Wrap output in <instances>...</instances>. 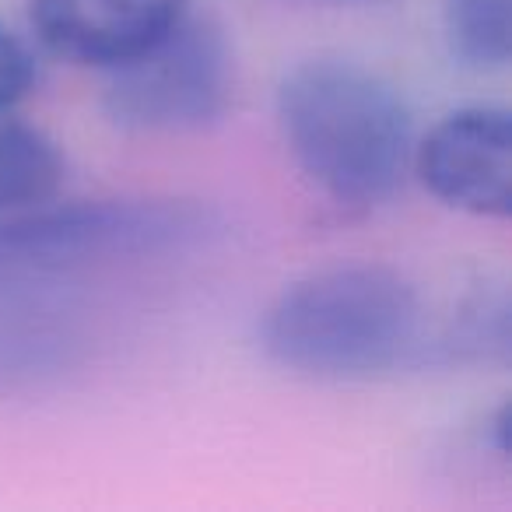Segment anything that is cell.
Wrapping results in <instances>:
<instances>
[{"label": "cell", "instance_id": "cell-6", "mask_svg": "<svg viewBox=\"0 0 512 512\" xmlns=\"http://www.w3.org/2000/svg\"><path fill=\"white\" fill-rule=\"evenodd\" d=\"M36 39L67 64L113 71L162 43L190 0H25Z\"/></svg>", "mask_w": 512, "mask_h": 512}, {"label": "cell", "instance_id": "cell-1", "mask_svg": "<svg viewBox=\"0 0 512 512\" xmlns=\"http://www.w3.org/2000/svg\"><path fill=\"white\" fill-rule=\"evenodd\" d=\"M278 123L299 172L337 207H376L404 183L414 151L407 102L355 60L292 67L278 85Z\"/></svg>", "mask_w": 512, "mask_h": 512}, {"label": "cell", "instance_id": "cell-5", "mask_svg": "<svg viewBox=\"0 0 512 512\" xmlns=\"http://www.w3.org/2000/svg\"><path fill=\"white\" fill-rule=\"evenodd\" d=\"M425 190L474 218L505 221L512 211V120L502 106L446 113L411 151Z\"/></svg>", "mask_w": 512, "mask_h": 512}, {"label": "cell", "instance_id": "cell-2", "mask_svg": "<svg viewBox=\"0 0 512 512\" xmlns=\"http://www.w3.org/2000/svg\"><path fill=\"white\" fill-rule=\"evenodd\" d=\"M425 299L386 264H337L288 285L260 320L267 358L295 376L355 383L425 348Z\"/></svg>", "mask_w": 512, "mask_h": 512}, {"label": "cell", "instance_id": "cell-9", "mask_svg": "<svg viewBox=\"0 0 512 512\" xmlns=\"http://www.w3.org/2000/svg\"><path fill=\"white\" fill-rule=\"evenodd\" d=\"M36 78V53L29 50V43L18 32H11L0 22V116L11 113L36 88Z\"/></svg>", "mask_w": 512, "mask_h": 512}, {"label": "cell", "instance_id": "cell-7", "mask_svg": "<svg viewBox=\"0 0 512 512\" xmlns=\"http://www.w3.org/2000/svg\"><path fill=\"white\" fill-rule=\"evenodd\" d=\"M64 151L46 130L0 116V218L46 204L64 186Z\"/></svg>", "mask_w": 512, "mask_h": 512}, {"label": "cell", "instance_id": "cell-4", "mask_svg": "<svg viewBox=\"0 0 512 512\" xmlns=\"http://www.w3.org/2000/svg\"><path fill=\"white\" fill-rule=\"evenodd\" d=\"M232 85L225 32L186 15L162 43L106 71L102 109L134 134H193L225 116Z\"/></svg>", "mask_w": 512, "mask_h": 512}, {"label": "cell", "instance_id": "cell-8", "mask_svg": "<svg viewBox=\"0 0 512 512\" xmlns=\"http://www.w3.org/2000/svg\"><path fill=\"white\" fill-rule=\"evenodd\" d=\"M446 39L460 64L502 71L509 64V0H446Z\"/></svg>", "mask_w": 512, "mask_h": 512}, {"label": "cell", "instance_id": "cell-3", "mask_svg": "<svg viewBox=\"0 0 512 512\" xmlns=\"http://www.w3.org/2000/svg\"><path fill=\"white\" fill-rule=\"evenodd\" d=\"M214 232V214L193 200L123 197L64 200L0 218V274L60 278L99 264L179 253Z\"/></svg>", "mask_w": 512, "mask_h": 512}]
</instances>
